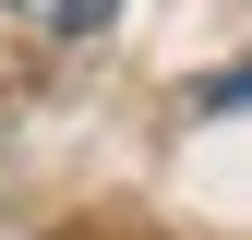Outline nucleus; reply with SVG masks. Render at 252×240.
<instances>
[{
	"instance_id": "nucleus-1",
	"label": "nucleus",
	"mask_w": 252,
	"mask_h": 240,
	"mask_svg": "<svg viewBox=\"0 0 252 240\" xmlns=\"http://www.w3.org/2000/svg\"><path fill=\"white\" fill-rule=\"evenodd\" d=\"M24 24H36V36H96V24L120 12V0H12Z\"/></svg>"
}]
</instances>
